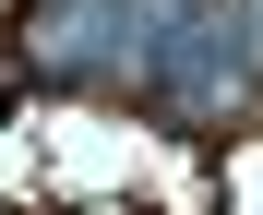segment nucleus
<instances>
[{"label":"nucleus","instance_id":"obj_1","mask_svg":"<svg viewBox=\"0 0 263 215\" xmlns=\"http://www.w3.org/2000/svg\"><path fill=\"white\" fill-rule=\"evenodd\" d=\"M251 12H263V0H251Z\"/></svg>","mask_w":263,"mask_h":215}]
</instances>
